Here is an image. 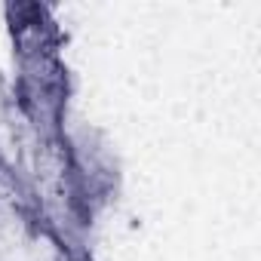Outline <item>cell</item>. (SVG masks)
<instances>
[{"label": "cell", "instance_id": "obj_1", "mask_svg": "<svg viewBox=\"0 0 261 261\" xmlns=\"http://www.w3.org/2000/svg\"><path fill=\"white\" fill-rule=\"evenodd\" d=\"M4 221H7V206H4V197H0V227H4Z\"/></svg>", "mask_w": 261, "mask_h": 261}, {"label": "cell", "instance_id": "obj_2", "mask_svg": "<svg viewBox=\"0 0 261 261\" xmlns=\"http://www.w3.org/2000/svg\"><path fill=\"white\" fill-rule=\"evenodd\" d=\"M0 89H4V74H0Z\"/></svg>", "mask_w": 261, "mask_h": 261}]
</instances>
